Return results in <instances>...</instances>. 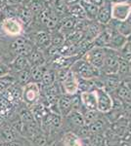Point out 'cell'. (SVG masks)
<instances>
[{
	"label": "cell",
	"mask_w": 131,
	"mask_h": 146,
	"mask_svg": "<svg viewBox=\"0 0 131 146\" xmlns=\"http://www.w3.org/2000/svg\"><path fill=\"white\" fill-rule=\"evenodd\" d=\"M70 69L73 72V74L78 79L82 80H95L101 76V72L97 68H95L93 65L87 62L82 58H78Z\"/></svg>",
	"instance_id": "6da1fadb"
},
{
	"label": "cell",
	"mask_w": 131,
	"mask_h": 146,
	"mask_svg": "<svg viewBox=\"0 0 131 146\" xmlns=\"http://www.w3.org/2000/svg\"><path fill=\"white\" fill-rule=\"evenodd\" d=\"M41 98V88L37 83L27 84L23 87L22 91V100L28 107H32V105L36 104Z\"/></svg>",
	"instance_id": "7a4b0ae2"
},
{
	"label": "cell",
	"mask_w": 131,
	"mask_h": 146,
	"mask_svg": "<svg viewBox=\"0 0 131 146\" xmlns=\"http://www.w3.org/2000/svg\"><path fill=\"white\" fill-rule=\"evenodd\" d=\"M118 60H120V53L118 51L105 48V60L103 68L101 70L102 74H116Z\"/></svg>",
	"instance_id": "3957f363"
},
{
	"label": "cell",
	"mask_w": 131,
	"mask_h": 146,
	"mask_svg": "<svg viewBox=\"0 0 131 146\" xmlns=\"http://www.w3.org/2000/svg\"><path fill=\"white\" fill-rule=\"evenodd\" d=\"M81 58L101 72L105 60V48H99V47L93 46Z\"/></svg>",
	"instance_id": "277c9868"
},
{
	"label": "cell",
	"mask_w": 131,
	"mask_h": 146,
	"mask_svg": "<svg viewBox=\"0 0 131 146\" xmlns=\"http://www.w3.org/2000/svg\"><path fill=\"white\" fill-rule=\"evenodd\" d=\"M96 96H97V110L101 114H107L111 111L114 104L113 96L103 88H96Z\"/></svg>",
	"instance_id": "5b68a950"
},
{
	"label": "cell",
	"mask_w": 131,
	"mask_h": 146,
	"mask_svg": "<svg viewBox=\"0 0 131 146\" xmlns=\"http://www.w3.org/2000/svg\"><path fill=\"white\" fill-rule=\"evenodd\" d=\"M1 29L2 35L10 37L20 36L25 34L24 28L16 18L14 19H6L1 22Z\"/></svg>",
	"instance_id": "8992f818"
},
{
	"label": "cell",
	"mask_w": 131,
	"mask_h": 146,
	"mask_svg": "<svg viewBox=\"0 0 131 146\" xmlns=\"http://www.w3.org/2000/svg\"><path fill=\"white\" fill-rule=\"evenodd\" d=\"M62 89V93L69 96H73L79 93V84L78 78L73 74V72L70 69L65 77V79L59 83Z\"/></svg>",
	"instance_id": "52a82bcc"
},
{
	"label": "cell",
	"mask_w": 131,
	"mask_h": 146,
	"mask_svg": "<svg viewBox=\"0 0 131 146\" xmlns=\"http://www.w3.org/2000/svg\"><path fill=\"white\" fill-rule=\"evenodd\" d=\"M131 13V4L128 2L112 3V20L124 22Z\"/></svg>",
	"instance_id": "ba28073f"
},
{
	"label": "cell",
	"mask_w": 131,
	"mask_h": 146,
	"mask_svg": "<svg viewBox=\"0 0 131 146\" xmlns=\"http://www.w3.org/2000/svg\"><path fill=\"white\" fill-rule=\"evenodd\" d=\"M16 19L20 22L24 28V31L26 32V30H28L32 25L33 21H34V16L32 15V13L27 6L21 4V5H18V8H17Z\"/></svg>",
	"instance_id": "9c48e42d"
},
{
	"label": "cell",
	"mask_w": 131,
	"mask_h": 146,
	"mask_svg": "<svg viewBox=\"0 0 131 146\" xmlns=\"http://www.w3.org/2000/svg\"><path fill=\"white\" fill-rule=\"evenodd\" d=\"M101 79L102 88L111 95L118 90L121 84V79L118 74H102L101 73Z\"/></svg>",
	"instance_id": "30bf717a"
},
{
	"label": "cell",
	"mask_w": 131,
	"mask_h": 146,
	"mask_svg": "<svg viewBox=\"0 0 131 146\" xmlns=\"http://www.w3.org/2000/svg\"><path fill=\"white\" fill-rule=\"evenodd\" d=\"M79 94L80 102L83 110H97V96L96 90H91L87 92H81Z\"/></svg>",
	"instance_id": "8fae6325"
},
{
	"label": "cell",
	"mask_w": 131,
	"mask_h": 146,
	"mask_svg": "<svg viewBox=\"0 0 131 146\" xmlns=\"http://www.w3.org/2000/svg\"><path fill=\"white\" fill-rule=\"evenodd\" d=\"M22 91H23V87L20 86L19 84L15 83L14 85H12L9 89H7V90L2 94V96L5 98H7L11 103H13L17 107L23 103Z\"/></svg>",
	"instance_id": "7c38bea8"
},
{
	"label": "cell",
	"mask_w": 131,
	"mask_h": 146,
	"mask_svg": "<svg viewBox=\"0 0 131 146\" xmlns=\"http://www.w3.org/2000/svg\"><path fill=\"white\" fill-rule=\"evenodd\" d=\"M96 21L100 25H104V27L109 25V23L112 21V2L111 1L105 0L103 2V4L99 6Z\"/></svg>",
	"instance_id": "4fadbf2b"
},
{
	"label": "cell",
	"mask_w": 131,
	"mask_h": 146,
	"mask_svg": "<svg viewBox=\"0 0 131 146\" xmlns=\"http://www.w3.org/2000/svg\"><path fill=\"white\" fill-rule=\"evenodd\" d=\"M20 136H22L20 133L14 129L8 122H5L0 126V142H10Z\"/></svg>",
	"instance_id": "5bb4252c"
},
{
	"label": "cell",
	"mask_w": 131,
	"mask_h": 146,
	"mask_svg": "<svg viewBox=\"0 0 131 146\" xmlns=\"http://www.w3.org/2000/svg\"><path fill=\"white\" fill-rule=\"evenodd\" d=\"M63 118L64 120H66L68 125L71 128V131H73H73H77V129L85 126L84 118H83V115L80 111H71L70 114L67 115L66 117H63Z\"/></svg>",
	"instance_id": "9a60e30c"
},
{
	"label": "cell",
	"mask_w": 131,
	"mask_h": 146,
	"mask_svg": "<svg viewBox=\"0 0 131 146\" xmlns=\"http://www.w3.org/2000/svg\"><path fill=\"white\" fill-rule=\"evenodd\" d=\"M112 32H113V29L106 25L103 28V30L93 39V46L99 47V48H108Z\"/></svg>",
	"instance_id": "2e32d148"
},
{
	"label": "cell",
	"mask_w": 131,
	"mask_h": 146,
	"mask_svg": "<svg viewBox=\"0 0 131 146\" xmlns=\"http://www.w3.org/2000/svg\"><path fill=\"white\" fill-rule=\"evenodd\" d=\"M102 115L98 119L95 120L94 122H92L91 124L88 125V128H89V131L91 135L105 133V131H108L110 122L108 121V119H107L106 117H103Z\"/></svg>",
	"instance_id": "e0dca14e"
},
{
	"label": "cell",
	"mask_w": 131,
	"mask_h": 146,
	"mask_svg": "<svg viewBox=\"0 0 131 146\" xmlns=\"http://www.w3.org/2000/svg\"><path fill=\"white\" fill-rule=\"evenodd\" d=\"M77 21L73 19L71 16H66V17L60 19L58 25V30L62 32L65 36L70 34L71 31H73L75 28V25H77Z\"/></svg>",
	"instance_id": "ac0fdd59"
},
{
	"label": "cell",
	"mask_w": 131,
	"mask_h": 146,
	"mask_svg": "<svg viewBox=\"0 0 131 146\" xmlns=\"http://www.w3.org/2000/svg\"><path fill=\"white\" fill-rule=\"evenodd\" d=\"M28 62L30 67H35V66H43V65L47 64L46 58L43 54V52L38 50V49L34 48L32 50V53L30 54V56H28Z\"/></svg>",
	"instance_id": "d6986e66"
},
{
	"label": "cell",
	"mask_w": 131,
	"mask_h": 146,
	"mask_svg": "<svg viewBox=\"0 0 131 146\" xmlns=\"http://www.w3.org/2000/svg\"><path fill=\"white\" fill-rule=\"evenodd\" d=\"M9 69H10V73L13 75L17 74V73L23 71L24 69L30 67V64H28V58L26 56H16L11 62L8 63Z\"/></svg>",
	"instance_id": "ffe728a7"
},
{
	"label": "cell",
	"mask_w": 131,
	"mask_h": 146,
	"mask_svg": "<svg viewBox=\"0 0 131 146\" xmlns=\"http://www.w3.org/2000/svg\"><path fill=\"white\" fill-rule=\"evenodd\" d=\"M127 41H128L127 37L124 36V35H122V34H120V32H118L116 30L113 29L111 40H110V44H109L108 48L112 49V50L120 52L121 50V48L125 45Z\"/></svg>",
	"instance_id": "44dd1931"
},
{
	"label": "cell",
	"mask_w": 131,
	"mask_h": 146,
	"mask_svg": "<svg viewBox=\"0 0 131 146\" xmlns=\"http://www.w3.org/2000/svg\"><path fill=\"white\" fill-rule=\"evenodd\" d=\"M23 5L27 6L34 17H37L47 7V3L44 0H25Z\"/></svg>",
	"instance_id": "7402d4cb"
},
{
	"label": "cell",
	"mask_w": 131,
	"mask_h": 146,
	"mask_svg": "<svg viewBox=\"0 0 131 146\" xmlns=\"http://www.w3.org/2000/svg\"><path fill=\"white\" fill-rule=\"evenodd\" d=\"M59 112L62 117H66L71 112V96L62 94L58 100Z\"/></svg>",
	"instance_id": "603a6c76"
},
{
	"label": "cell",
	"mask_w": 131,
	"mask_h": 146,
	"mask_svg": "<svg viewBox=\"0 0 131 146\" xmlns=\"http://www.w3.org/2000/svg\"><path fill=\"white\" fill-rule=\"evenodd\" d=\"M57 82V77H56V70L51 66L47 65L46 69L43 73L41 82H40V87L41 88H45V87H50L53 84Z\"/></svg>",
	"instance_id": "cb8c5ba5"
},
{
	"label": "cell",
	"mask_w": 131,
	"mask_h": 146,
	"mask_svg": "<svg viewBox=\"0 0 131 146\" xmlns=\"http://www.w3.org/2000/svg\"><path fill=\"white\" fill-rule=\"evenodd\" d=\"M79 3H80V5L82 6L83 10L85 12V15H86L87 20L88 21H96L99 6L91 3V2L88 1V0H80Z\"/></svg>",
	"instance_id": "d4e9b609"
},
{
	"label": "cell",
	"mask_w": 131,
	"mask_h": 146,
	"mask_svg": "<svg viewBox=\"0 0 131 146\" xmlns=\"http://www.w3.org/2000/svg\"><path fill=\"white\" fill-rule=\"evenodd\" d=\"M63 146H84L83 140L73 131H67L63 136Z\"/></svg>",
	"instance_id": "484cf974"
},
{
	"label": "cell",
	"mask_w": 131,
	"mask_h": 146,
	"mask_svg": "<svg viewBox=\"0 0 131 146\" xmlns=\"http://www.w3.org/2000/svg\"><path fill=\"white\" fill-rule=\"evenodd\" d=\"M69 16L75 19L77 21H84L87 20L85 12L83 10L82 6L80 5V3H75L71 4L69 6Z\"/></svg>",
	"instance_id": "4316f807"
},
{
	"label": "cell",
	"mask_w": 131,
	"mask_h": 146,
	"mask_svg": "<svg viewBox=\"0 0 131 146\" xmlns=\"http://www.w3.org/2000/svg\"><path fill=\"white\" fill-rule=\"evenodd\" d=\"M114 94H116V98L120 100L124 104H131V91L121 84Z\"/></svg>",
	"instance_id": "83f0119b"
},
{
	"label": "cell",
	"mask_w": 131,
	"mask_h": 146,
	"mask_svg": "<svg viewBox=\"0 0 131 146\" xmlns=\"http://www.w3.org/2000/svg\"><path fill=\"white\" fill-rule=\"evenodd\" d=\"M16 77V83L20 86H26L27 84L32 82V75H30V66L24 69L23 71L15 74Z\"/></svg>",
	"instance_id": "f1b7e54d"
},
{
	"label": "cell",
	"mask_w": 131,
	"mask_h": 146,
	"mask_svg": "<svg viewBox=\"0 0 131 146\" xmlns=\"http://www.w3.org/2000/svg\"><path fill=\"white\" fill-rule=\"evenodd\" d=\"M15 83H16V77L15 75L11 74V73L0 77V95H2L7 89H9L12 85H14Z\"/></svg>",
	"instance_id": "f546056e"
},
{
	"label": "cell",
	"mask_w": 131,
	"mask_h": 146,
	"mask_svg": "<svg viewBox=\"0 0 131 146\" xmlns=\"http://www.w3.org/2000/svg\"><path fill=\"white\" fill-rule=\"evenodd\" d=\"M17 8L18 5H9L7 4L0 11V21L6 20V19H14L17 16Z\"/></svg>",
	"instance_id": "4dcf8cb0"
},
{
	"label": "cell",
	"mask_w": 131,
	"mask_h": 146,
	"mask_svg": "<svg viewBox=\"0 0 131 146\" xmlns=\"http://www.w3.org/2000/svg\"><path fill=\"white\" fill-rule=\"evenodd\" d=\"M50 37H51V46L55 48H60L66 42V36L58 29L50 32Z\"/></svg>",
	"instance_id": "1f68e13d"
},
{
	"label": "cell",
	"mask_w": 131,
	"mask_h": 146,
	"mask_svg": "<svg viewBox=\"0 0 131 146\" xmlns=\"http://www.w3.org/2000/svg\"><path fill=\"white\" fill-rule=\"evenodd\" d=\"M116 74L118 75V77H120L121 80L130 75L129 62H128L127 60H123L120 56V60H118V72H116Z\"/></svg>",
	"instance_id": "d6a6232c"
},
{
	"label": "cell",
	"mask_w": 131,
	"mask_h": 146,
	"mask_svg": "<svg viewBox=\"0 0 131 146\" xmlns=\"http://www.w3.org/2000/svg\"><path fill=\"white\" fill-rule=\"evenodd\" d=\"M47 67L46 65H43V66H35V67H30V75H32V82L33 83H37L40 84L42 79V76H43V73L45 71Z\"/></svg>",
	"instance_id": "836d02e7"
},
{
	"label": "cell",
	"mask_w": 131,
	"mask_h": 146,
	"mask_svg": "<svg viewBox=\"0 0 131 146\" xmlns=\"http://www.w3.org/2000/svg\"><path fill=\"white\" fill-rule=\"evenodd\" d=\"M83 118H84L85 125L88 126L89 124H91L92 122H94L96 119H98L101 116V113L98 110H83L81 111Z\"/></svg>",
	"instance_id": "e575fe53"
},
{
	"label": "cell",
	"mask_w": 131,
	"mask_h": 146,
	"mask_svg": "<svg viewBox=\"0 0 131 146\" xmlns=\"http://www.w3.org/2000/svg\"><path fill=\"white\" fill-rule=\"evenodd\" d=\"M30 141H32L33 146H47L48 145V135L44 133L43 131H41L38 135L33 136Z\"/></svg>",
	"instance_id": "d590c367"
},
{
	"label": "cell",
	"mask_w": 131,
	"mask_h": 146,
	"mask_svg": "<svg viewBox=\"0 0 131 146\" xmlns=\"http://www.w3.org/2000/svg\"><path fill=\"white\" fill-rule=\"evenodd\" d=\"M88 139H89L90 146H105V144H106V138H105L104 133L90 135Z\"/></svg>",
	"instance_id": "8d00e7d4"
},
{
	"label": "cell",
	"mask_w": 131,
	"mask_h": 146,
	"mask_svg": "<svg viewBox=\"0 0 131 146\" xmlns=\"http://www.w3.org/2000/svg\"><path fill=\"white\" fill-rule=\"evenodd\" d=\"M118 53H120V58L127 60L128 62H131V42L130 41L126 42V44L121 48V50Z\"/></svg>",
	"instance_id": "74e56055"
},
{
	"label": "cell",
	"mask_w": 131,
	"mask_h": 146,
	"mask_svg": "<svg viewBox=\"0 0 131 146\" xmlns=\"http://www.w3.org/2000/svg\"><path fill=\"white\" fill-rule=\"evenodd\" d=\"M10 73V69H9L8 64H6L5 62H0V77L7 75Z\"/></svg>",
	"instance_id": "f35d334b"
},
{
	"label": "cell",
	"mask_w": 131,
	"mask_h": 146,
	"mask_svg": "<svg viewBox=\"0 0 131 146\" xmlns=\"http://www.w3.org/2000/svg\"><path fill=\"white\" fill-rule=\"evenodd\" d=\"M25 2V0H8L7 4L9 5H21Z\"/></svg>",
	"instance_id": "ab89813d"
},
{
	"label": "cell",
	"mask_w": 131,
	"mask_h": 146,
	"mask_svg": "<svg viewBox=\"0 0 131 146\" xmlns=\"http://www.w3.org/2000/svg\"><path fill=\"white\" fill-rule=\"evenodd\" d=\"M112 3H118V2H125L126 0H109Z\"/></svg>",
	"instance_id": "60d3db41"
},
{
	"label": "cell",
	"mask_w": 131,
	"mask_h": 146,
	"mask_svg": "<svg viewBox=\"0 0 131 146\" xmlns=\"http://www.w3.org/2000/svg\"><path fill=\"white\" fill-rule=\"evenodd\" d=\"M126 22H127V23L131 25V13H130V15L128 16V18L126 19Z\"/></svg>",
	"instance_id": "b9f144b4"
},
{
	"label": "cell",
	"mask_w": 131,
	"mask_h": 146,
	"mask_svg": "<svg viewBox=\"0 0 131 146\" xmlns=\"http://www.w3.org/2000/svg\"><path fill=\"white\" fill-rule=\"evenodd\" d=\"M4 6H5V5H4V4L2 3V1H1V0H0V11L2 10V8H3Z\"/></svg>",
	"instance_id": "7bdbcfd3"
},
{
	"label": "cell",
	"mask_w": 131,
	"mask_h": 146,
	"mask_svg": "<svg viewBox=\"0 0 131 146\" xmlns=\"http://www.w3.org/2000/svg\"><path fill=\"white\" fill-rule=\"evenodd\" d=\"M128 135H129V141L131 142V129H129V133H128Z\"/></svg>",
	"instance_id": "ee69618b"
},
{
	"label": "cell",
	"mask_w": 131,
	"mask_h": 146,
	"mask_svg": "<svg viewBox=\"0 0 131 146\" xmlns=\"http://www.w3.org/2000/svg\"><path fill=\"white\" fill-rule=\"evenodd\" d=\"M129 69H130V75H131V62H129Z\"/></svg>",
	"instance_id": "f6af8a7d"
},
{
	"label": "cell",
	"mask_w": 131,
	"mask_h": 146,
	"mask_svg": "<svg viewBox=\"0 0 131 146\" xmlns=\"http://www.w3.org/2000/svg\"><path fill=\"white\" fill-rule=\"evenodd\" d=\"M127 39H128V41H130V42H131V34L129 35V36H128V38H127Z\"/></svg>",
	"instance_id": "bcb514c9"
},
{
	"label": "cell",
	"mask_w": 131,
	"mask_h": 146,
	"mask_svg": "<svg viewBox=\"0 0 131 146\" xmlns=\"http://www.w3.org/2000/svg\"><path fill=\"white\" fill-rule=\"evenodd\" d=\"M0 62H2V58H1V56H0Z\"/></svg>",
	"instance_id": "7dc6e473"
}]
</instances>
